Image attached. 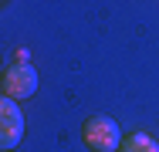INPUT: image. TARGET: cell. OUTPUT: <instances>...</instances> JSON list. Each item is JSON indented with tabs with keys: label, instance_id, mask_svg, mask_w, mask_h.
<instances>
[{
	"label": "cell",
	"instance_id": "6da1fadb",
	"mask_svg": "<svg viewBox=\"0 0 159 152\" xmlns=\"http://www.w3.org/2000/svg\"><path fill=\"white\" fill-rule=\"evenodd\" d=\"M81 135H85V142H88L92 152H119L122 149V128L108 115H92L85 122Z\"/></svg>",
	"mask_w": 159,
	"mask_h": 152
},
{
	"label": "cell",
	"instance_id": "5b68a950",
	"mask_svg": "<svg viewBox=\"0 0 159 152\" xmlns=\"http://www.w3.org/2000/svg\"><path fill=\"white\" fill-rule=\"evenodd\" d=\"M0 3H3V0H0Z\"/></svg>",
	"mask_w": 159,
	"mask_h": 152
},
{
	"label": "cell",
	"instance_id": "277c9868",
	"mask_svg": "<svg viewBox=\"0 0 159 152\" xmlns=\"http://www.w3.org/2000/svg\"><path fill=\"white\" fill-rule=\"evenodd\" d=\"M119 152H159V142L146 132H132L129 139H122V149Z\"/></svg>",
	"mask_w": 159,
	"mask_h": 152
},
{
	"label": "cell",
	"instance_id": "7a4b0ae2",
	"mask_svg": "<svg viewBox=\"0 0 159 152\" xmlns=\"http://www.w3.org/2000/svg\"><path fill=\"white\" fill-rule=\"evenodd\" d=\"M24 139V112L20 101L14 98H0V152H10L14 145H20Z\"/></svg>",
	"mask_w": 159,
	"mask_h": 152
},
{
	"label": "cell",
	"instance_id": "3957f363",
	"mask_svg": "<svg viewBox=\"0 0 159 152\" xmlns=\"http://www.w3.org/2000/svg\"><path fill=\"white\" fill-rule=\"evenodd\" d=\"M34 91H37V71H34V64H17L14 61L3 71V95L14 98V101H24V98H31Z\"/></svg>",
	"mask_w": 159,
	"mask_h": 152
}]
</instances>
